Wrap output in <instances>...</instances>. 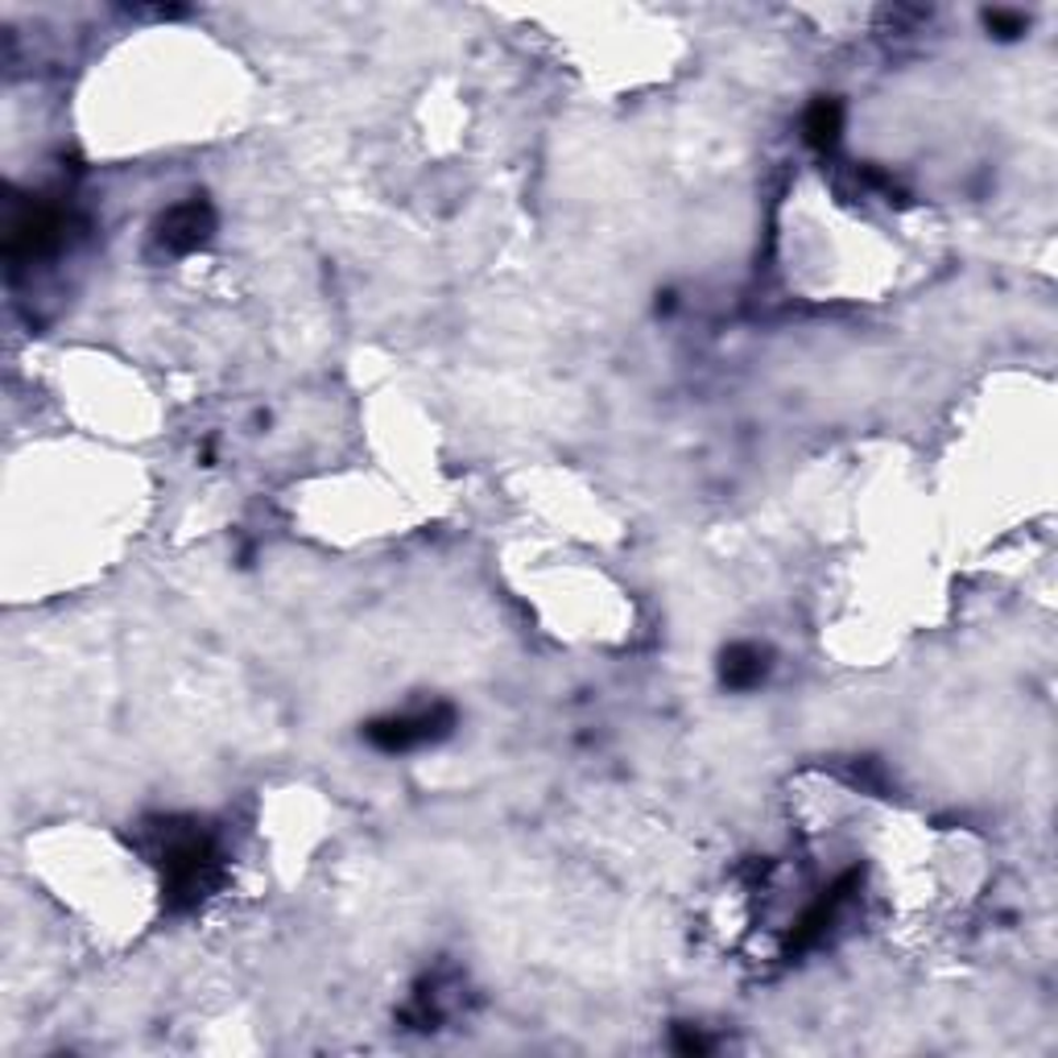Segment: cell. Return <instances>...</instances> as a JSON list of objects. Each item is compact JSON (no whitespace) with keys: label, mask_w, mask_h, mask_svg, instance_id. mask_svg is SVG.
I'll return each mask as SVG.
<instances>
[{"label":"cell","mask_w":1058,"mask_h":1058,"mask_svg":"<svg viewBox=\"0 0 1058 1058\" xmlns=\"http://www.w3.org/2000/svg\"><path fill=\"white\" fill-rule=\"evenodd\" d=\"M443 724H446V711H422V716H397L390 724H376L369 736L381 748L393 753V748H414V744L422 741H434L443 732Z\"/></svg>","instance_id":"6da1fadb"},{"label":"cell","mask_w":1058,"mask_h":1058,"mask_svg":"<svg viewBox=\"0 0 1058 1058\" xmlns=\"http://www.w3.org/2000/svg\"><path fill=\"white\" fill-rule=\"evenodd\" d=\"M207 228H211V211L204 204H183L174 207L170 220L162 223V241L170 248H195L207 236Z\"/></svg>","instance_id":"7a4b0ae2"},{"label":"cell","mask_w":1058,"mask_h":1058,"mask_svg":"<svg viewBox=\"0 0 1058 1058\" xmlns=\"http://www.w3.org/2000/svg\"><path fill=\"white\" fill-rule=\"evenodd\" d=\"M765 670V658L761 650H753V646H741V650L728 653V666H724V678L732 683V687H748V683H757Z\"/></svg>","instance_id":"3957f363"},{"label":"cell","mask_w":1058,"mask_h":1058,"mask_svg":"<svg viewBox=\"0 0 1058 1058\" xmlns=\"http://www.w3.org/2000/svg\"><path fill=\"white\" fill-rule=\"evenodd\" d=\"M836 132H839V104L823 100V104H815L811 116H806V137H811L815 146H832Z\"/></svg>","instance_id":"277c9868"}]
</instances>
